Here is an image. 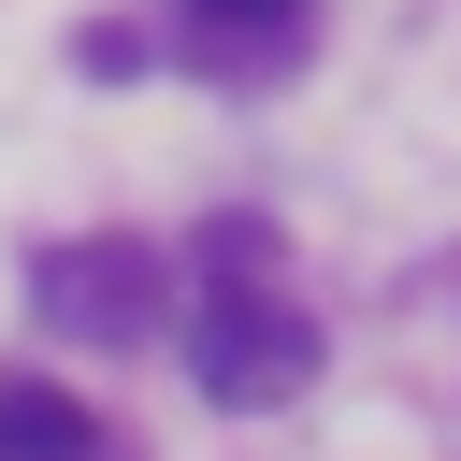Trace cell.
Masks as SVG:
<instances>
[{"instance_id":"5","label":"cell","mask_w":461,"mask_h":461,"mask_svg":"<svg viewBox=\"0 0 461 461\" xmlns=\"http://www.w3.org/2000/svg\"><path fill=\"white\" fill-rule=\"evenodd\" d=\"M202 288H274V230L259 216H216L202 230Z\"/></svg>"},{"instance_id":"3","label":"cell","mask_w":461,"mask_h":461,"mask_svg":"<svg viewBox=\"0 0 461 461\" xmlns=\"http://www.w3.org/2000/svg\"><path fill=\"white\" fill-rule=\"evenodd\" d=\"M173 29H187V58H216V72H274V58H303L317 0H173Z\"/></svg>"},{"instance_id":"2","label":"cell","mask_w":461,"mask_h":461,"mask_svg":"<svg viewBox=\"0 0 461 461\" xmlns=\"http://www.w3.org/2000/svg\"><path fill=\"white\" fill-rule=\"evenodd\" d=\"M187 375H202V403L259 418V403H288V389L317 375V317H303L288 288H202V317H187Z\"/></svg>"},{"instance_id":"4","label":"cell","mask_w":461,"mask_h":461,"mask_svg":"<svg viewBox=\"0 0 461 461\" xmlns=\"http://www.w3.org/2000/svg\"><path fill=\"white\" fill-rule=\"evenodd\" d=\"M0 461H101V418L58 375H0Z\"/></svg>"},{"instance_id":"1","label":"cell","mask_w":461,"mask_h":461,"mask_svg":"<svg viewBox=\"0 0 461 461\" xmlns=\"http://www.w3.org/2000/svg\"><path fill=\"white\" fill-rule=\"evenodd\" d=\"M29 303H43V331H72V346H158L173 259H158L144 230H72V245L29 259Z\"/></svg>"}]
</instances>
